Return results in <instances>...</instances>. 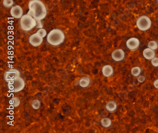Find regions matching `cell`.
<instances>
[{
  "instance_id": "44dd1931",
  "label": "cell",
  "mask_w": 158,
  "mask_h": 133,
  "mask_svg": "<svg viewBox=\"0 0 158 133\" xmlns=\"http://www.w3.org/2000/svg\"><path fill=\"white\" fill-rule=\"evenodd\" d=\"M36 33L43 38H45L47 35L46 30L43 28H39V30L37 31Z\"/></svg>"
},
{
  "instance_id": "d6986e66",
  "label": "cell",
  "mask_w": 158,
  "mask_h": 133,
  "mask_svg": "<svg viewBox=\"0 0 158 133\" xmlns=\"http://www.w3.org/2000/svg\"><path fill=\"white\" fill-rule=\"evenodd\" d=\"M31 106L33 109H39L41 108V103L40 101L38 100H34L33 101L32 103H31Z\"/></svg>"
},
{
  "instance_id": "7402d4cb",
  "label": "cell",
  "mask_w": 158,
  "mask_h": 133,
  "mask_svg": "<svg viewBox=\"0 0 158 133\" xmlns=\"http://www.w3.org/2000/svg\"><path fill=\"white\" fill-rule=\"evenodd\" d=\"M151 64L153 65V66L158 67V57H154L153 59H151Z\"/></svg>"
},
{
  "instance_id": "8fae6325",
  "label": "cell",
  "mask_w": 158,
  "mask_h": 133,
  "mask_svg": "<svg viewBox=\"0 0 158 133\" xmlns=\"http://www.w3.org/2000/svg\"><path fill=\"white\" fill-rule=\"evenodd\" d=\"M102 74L106 77H110L114 74V69L112 66L110 65H105L102 68Z\"/></svg>"
},
{
  "instance_id": "9c48e42d",
  "label": "cell",
  "mask_w": 158,
  "mask_h": 133,
  "mask_svg": "<svg viewBox=\"0 0 158 133\" xmlns=\"http://www.w3.org/2000/svg\"><path fill=\"white\" fill-rule=\"evenodd\" d=\"M140 41L138 38H132L126 42L127 47L131 50H135L139 47Z\"/></svg>"
},
{
  "instance_id": "9a60e30c",
  "label": "cell",
  "mask_w": 158,
  "mask_h": 133,
  "mask_svg": "<svg viewBox=\"0 0 158 133\" xmlns=\"http://www.w3.org/2000/svg\"><path fill=\"white\" fill-rule=\"evenodd\" d=\"M20 101L17 97H14L9 100V105L14 107H17L20 105Z\"/></svg>"
},
{
  "instance_id": "277c9868",
  "label": "cell",
  "mask_w": 158,
  "mask_h": 133,
  "mask_svg": "<svg viewBox=\"0 0 158 133\" xmlns=\"http://www.w3.org/2000/svg\"><path fill=\"white\" fill-rule=\"evenodd\" d=\"M25 86V81L21 77L8 82V87L9 91L12 92L17 93L23 90Z\"/></svg>"
},
{
  "instance_id": "ba28073f",
  "label": "cell",
  "mask_w": 158,
  "mask_h": 133,
  "mask_svg": "<svg viewBox=\"0 0 158 133\" xmlns=\"http://www.w3.org/2000/svg\"><path fill=\"white\" fill-rule=\"evenodd\" d=\"M10 14L12 17L15 19H20L23 15V9L20 6L15 5L12 7Z\"/></svg>"
},
{
  "instance_id": "603a6c76",
  "label": "cell",
  "mask_w": 158,
  "mask_h": 133,
  "mask_svg": "<svg viewBox=\"0 0 158 133\" xmlns=\"http://www.w3.org/2000/svg\"><path fill=\"white\" fill-rule=\"evenodd\" d=\"M145 77L143 76H139L138 78V81L139 82H142L145 81Z\"/></svg>"
},
{
  "instance_id": "d4e9b609",
  "label": "cell",
  "mask_w": 158,
  "mask_h": 133,
  "mask_svg": "<svg viewBox=\"0 0 158 133\" xmlns=\"http://www.w3.org/2000/svg\"></svg>"
},
{
  "instance_id": "e0dca14e",
  "label": "cell",
  "mask_w": 158,
  "mask_h": 133,
  "mask_svg": "<svg viewBox=\"0 0 158 133\" xmlns=\"http://www.w3.org/2000/svg\"><path fill=\"white\" fill-rule=\"evenodd\" d=\"M3 5L7 8L13 7L14 4V0H3Z\"/></svg>"
},
{
  "instance_id": "5b68a950",
  "label": "cell",
  "mask_w": 158,
  "mask_h": 133,
  "mask_svg": "<svg viewBox=\"0 0 158 133\" xmlns=\"http://www.w3.org/2000/svg\"><path fill=\"white\" fill-rule=\"evenodd\" d=\"M137 26L142 31H146L149 30L151 26V20L146 16H142L137 20Z\"/></svg>"
},
{
  "instance_id": "2e32d148",
  "label": "cell",
  "mask_w": 158,
  "mask_h": 133,
  "mask_svg": "<svg viewBox=\"0 0 158 133\" xmlns=\"http://www.w3.org/2000/svg\"><path fill=\"white\" fill-rule=\"evenodd\" d=\"M101 124L102 126L105 128H108L111 126L112 121L110 118L105 117L101 120Z\"/></svg>"
},
{
  "instance_id": "7c38bea8",
  "label": "cell",
  "mask_w": 158,
  "mask_h": 133,
  "mask_svg": "<svg viewBox=\"0 0 158 133\" xmlns=\"http://www.w3.org/2000/svg\"><path fill=\"white\" fill-rule=\"evenodd\" d=\"M90 79L88 76H83L79 80V85L82 88H87L90 84Z\"/></svg>"
},
{
  "instance_id": "8992f818",
  "label": "cell",
  "mask_w": 158,
  "mask_h": 133,
  "mask_svg": "<svg viewBox=\"0 0 158 133\" xmlns=\"http://www.w3.org/2000/svg\"><path fill=\"white\" fill-rule=\"evenodd\" d=\"M20 76V73L19 70L16 69H12L5 72L4 79L6 82H8Z\"/></svg>"
},
{
  "instance_id": "52a82bcc",
  "label": "cell",
  "mask_w": 158,
  "mask_h": 133,
  "mask_svg": "<svg viewBox=\"0 0 158 133\" xmlns=\"http://www.w3.org/2000/svg\"><path fill=\"white\" fill-rule=\"evenodd\" d=\"M43 41V38L40 36L39 34L35 33L31 35L28 38V42L31 46L34 47H38L41 46Z\"/></svg>"
},
{
  "instance_id": "30bf717a",
  "label": "cell",
  "mask_w": 158,
  "mask_h": 133,
  "mask_svg": "<svg viewBox=\"0 0 158 133\" xmlns=\"http://www.w3.org/2000/svg\"><path fill=\"white\" fill-rule=\"evenodd\" d=\"M125 57V53L122 49H117L113 51L112 54V58L116 62L123 60Z\"/></svg>"
},
{
  "instance_id": "7a4b0ae2",
  "label": "cell",
  "mask_w": 158,
  "mask_h": 133,
  "mask_svg": "<svg viewBox=\"0 0 158 133\" xmlns=\"http://www.w3.org/2000/svg\"><path fill=\"white\" fill-rule=\"evenodd\" d=\"M65 36L62 30L58 28L52 30L47 34V41L49 44L52 46H58L62 44L65 41Z\"/></svg>"
},
{
  "instance_id": "ac0fdd59",
  "label": "cell",
  "mask_w": 158,
  "mask_h": 133,
  "mask_svg": "<svg viewBox=\"0 0 158 133\" xmlns=\"http://www.w3.org/2000/svg\"><path fill=\"white\" fill-rule=\"evenodd\" d=\"M141 72V69L139 67H134L131 70V74L133 76L135 77L139 76Z\"/></svg>"
},
{
  "instance_id": "6da1fadb",
  "label": "cell",
  "mask_w": 158,
  "mask_h": 133,
  "mask_svg": "<svg viewBox=\"0 0 158 133\" xmlns=\"http://www.w3.org/2000/svg\"><path fill=\"white\" fill-rule=\"evenodd\" d=\"M28 14L33 17L37 22V27H42L41 20L45 18L47 10L44 3L41 0H31L28 3Z\"/></svg>"
},
{
  "instance_id": "cb8c5ba5",
  "label": "cell",
  "mask_w": 158,
  "mask_h": 133,
  "mask_svg": "<svg viewBox=\"0 0 158 133\" xmlns=\"http://www.w3.org/2000/svg\"><path fill=\"white\" fill-rule=\"evenodd\" d=\"M153 85L156 88L158 89V79L156 80L155 81H154Z\"/></svg>"
},
{
  "instance_id": "5bb4252c",
  "label": "cell",
  "mask_w": 158,
  "mask_h": 133,
  "mask_svg": "<svg viewBox=\"0 0 158 133\" xmlns=\"http://www.w3.org/2000/svg\"><path fill=\"white\" fill-rule=\"evenodd\" d=\"M105 108L106 110L110 112H114L117 109V104L114 101H110L107 103Z\"/></svg>"
},
{
  "instance_id": "3957f363",
  "label": "cell",
  "mask_w": 158,
  "mask_h": 133,
  "mask_svg": "<svg viewBox=\"0 0 158 133\" xmlns=\"http://www.w3.org/2000/svg\"><path fill=\"white\" fill-rule=\"evenodd\" d=\"M20 26L22 30L29 31L37 26L36 20L28 14L22 16L20 20Z\"/></svg>"
},
{
  "instance_id": "4fadbf2b",
  "label": "cell",
  "mask_w": 158,
  "mask_h": 133,
  "mask_svg": "<svg viewBox=\"0 0 158 133\" xmlns=\"http://www.w3.org/2000/svg\"><path fill=\"white\" fill-rule=\"evenodd\" d=\"M143 55L146 59L151 60L155 56V52L153 49L148 48L145 49L143 51Z\"/></svg>"
},
{
  "instance_id": "ffe728a7",
  "label": "cell",
  "mask_w": 158,
  "mask_h": 133,
  "mask_svg": "<svg viewBox=\"0 0 158 133\" xmlns=\"http://www.w3.org/2000/svg\"><path fill=\"white\" fill-rule=\"evenodd\" d=\"M148 47L150 49H153V50H154L157 49L158 47V44L157 42L155 41H151L149 42V43H148Z\"/></svg>"
}]
</instances>
